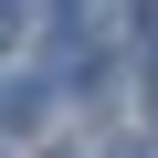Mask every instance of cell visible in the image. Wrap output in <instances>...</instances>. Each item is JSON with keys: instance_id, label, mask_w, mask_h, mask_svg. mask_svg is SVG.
Wrapping results in <instances>:
<instances>
[{"instance_id": "6da1fadb", "label": "cell", "mask_w": 158, "mask_h": 158, "mask_svg": "<svg viewBox=\"0 0 158 158\" xmlns=\"http://www.w3.org/2000/svg\"><path fill=\"white\" fill-rule=\"evenodd\" d=\"M53 21H63V42H95L116 21V0H53Z\"/></svg>"}, {"instance_id": "7a4b0ae2", "label": "cell", "mask_w": 158, "mask_h": 158, "mask_svg": "<svg viewBox=\"0 0 158 158\" xmlns=\"http://www.w3.org/2000/svg\"><path fill=\"white\" fill-rule=\"evenodd\" d=\"M11 32H21V0H0V42H11Z\"/></svg>"}]
</instances>
